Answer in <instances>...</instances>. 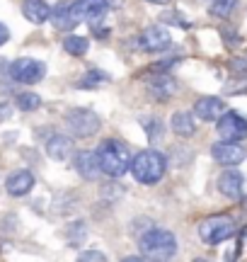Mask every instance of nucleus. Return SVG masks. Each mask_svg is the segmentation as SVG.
<instances>
[{
    "mask_svg": "<svg viewBox=\"0 0 247 262\" xmlns=\"http://www.w3.org/2000/svg\"><path fill=\"white\" fill-rule=\"evenodd\" d=\"M73 139L70 136H61V134H54L51 139L46 141V156L51 160H68L73 156Z\"/></svg>",
    "mask_w": 247,
    "mask_h": 262,
    "instance_id": "15",
    "label": "nucleus"
},
{
    "mask_svg": "<svg viewBox=\"0 0 247 262\" xmlns=\"http://www.w3.org/2000/svg\"><path fill=\"white\" fill-rule=\"evenodd\" d=\"M34 187V175L29 172V170H17V172H12L5 182V189H8L10 196H24L32 192Z\"/></svg>",
    "mask_w": 247,
    "mask_h": 262,
    "instance_id": "14",
    "label": "nucleus"
},
{
    "mask_svg": "<svg viewBox=\"0 0 247 262\" xmlns=\"http://www.w3.org/2000/svg\"><path fill=\"white\" fill-rule=\"evenodd\" d=\"M211 156H213L216 163L230 168V165H240V163L245 160L247 150L240 146V141H223L220 139L218 143H213V146H211Z\"/></svg>",
    "mask_w": 247,
    "mask_h": 262,
    "instance_id": "10",
    "label": "nucleus"
},
{
    "mask_svg": "<svg viewBox=\"0 0 247 262\" xmlns=\"http://www.w3.org/2000/svg\"><path fill=\"white\" fill-rule=\"evenodd\" d=\"M51 19H54V27L61 32H70L78 25V19L70 12V3H58L51 8Z\"/></svg>",
    "mask_w": 247,
    "mask_h": 262,
    "instance_id": "19",
    "label": "nucleus"
},
{
    "mask_svg": "<svg viewBox=\"0 0 247 262\" xmlns=\"http://www.w3.org/2000/svg\"><path fill=\"white\" fill-rule=\"evenodd\" d=\"M216 131H218V136L223 141H242L247 139V119L242 114L228 110V112H223L218 117Z\"/></svg>",
    "mask_w": 247,
    "mask_h": 262,
    "instance_id": "7",
    "label": "nucleus"
},
{
    "mask_svg": "<svg viewBox=\"0 0 247 262\" xmlns=\"http://www.w3.org/2000/svg\"><path fill=\"white\" fill-rule=\"evenodd\" d=\"M15 104H17V110H22V112H34V110H39V104H41V97L37 93H19L15 97Z\"/></svg>",
    "mask_w": 247,
    "mask_h": 262,
    "instance_id": "22",
    "label": "nucleus"
},
{
    "mask_svg": "<svg viewBox=\"0 0 247 262\" xmlns=\"http://www.w3.org/2000/svg\"><path fill=\"white\" fill-rule=\"evenodd\" d=\"M238 233V226L230 216H209L199 224V238L206 245H218Z\"/></svg>",
    "mask_w": 247,
    "mask_h": 262,
    "instance_id": "4",
    "label": "nucleus"
},
{
    "mask_svg": "<svg viewBox=\"0 0 247 262\" xmlns=\"http://www.w3.org/2000/svg\"><path fill=\"white\" fill-rule=\"evenodd\" d=\"M167 172V158L160 150H141L131 158V175L141 185H158Z\"/></svg>",
    "mask_w": 247,
    "mask_h": 262,
    "instance_id": "2",
    "label": "nucleus"
},
{
    "mask_svg": "<svg viewBox=\"0 0 247 262\" xmlns=\"http://www.w3.org/2000/svg\"><path fill=\"white\" fill-rule=\"evenodd\" d=\"M22 15L32 25H44L46 19H51V5L46 0H24L22 3Z\"/></svg>",
    "mask_w": 247,
    "mask_h": 262,
    "instance_id": "18",
    "label": "nucleus"
},
{
    "mask_svg": "<svg viewBox=\"0 0 247 262\" xmlns=\"http://www.w3.org/2000/svg\"><path fill=\"white\" fill-rule=\"evenodd\" d=\"M194 117L201 119V122H218V117L226 112V104L220 102L218 97H213V95H206V97H199L196 102H194Z\"/></svg>",
    "mask_w": 247,
    "mask_h": 262,
    "instance_id": "13",
    "label": "nucleus"
},
{
    "mask_svg": "<svg viewBox=\"0 0 247 262\" xmlns=\"http://www.w3.org/2000/svg\"><path fill=\"white\" fill-rule=\"evenodd\" d=\"M218 192L223 196L233 199V202L242 199V194H245V178H242V172L235 170L233 165L223 170L218 175Z\"/></svg>",
    "mask_w": 247,
    "mask_h": 262,
    "instance_id": "11",
    "label": "nucleus"
},
{
    "mask_svg": "<svg viewBox=\"0 0 247 262\" xmlns=\"http://www.w3.org/2000/svg\"><path fill=\"white\" fill-rule=\"evenodd\" d=\"M10 78L15 83H22V85H37L39 80H44L46 75V66L37 61V58H17L12 61L8 68Z\"/></svg>",
    "mask_w": 247,
    "mask_h": 262,
    "instance_id": "6",
    "label": "nucleus"
},
{
    "mask_svg": "<svg viewBox=\"0 0 247 262\" xmlns=\"http://www.w3.org/2000/svg\"><path fill=\"white\" fill-rule=\"evenodd\" d=\"M87 47H90V41L85 37H78V34H68L63 39V51L70 54V56H85Z\"/></svg>",
    "mask_w": 247,
    "mask_h": 262,
    "instance_id": "20",
    "label": "nucleus"
},
{
    "mask_svg": "<svg viewBox=\"0 0 247 262\" xmlns=\"http://www.w3.org/2000/svg\"><path fill=\"white\" fill-rule=\"evenodd\" d=\"M141 124H143V129H145V136L151 141H160L162 136H165V124L158 119V117H143L141 119Z\"/></svg>",
    "mask_w": 247,
    "mask_h": 262,
    "instance_id": "21",
    "label": "nucleus"
},
{
    "mask_svg": "<svg viewBox=\"0 0 247 262\" xmlns=\"http://www.w3.org/2000/svg\"><path fill=\"white\" fill-rule=\"evenodd\" d=\"M10 39V29L5 27V25H3V22H0V47H3V44H5V41H8Z\"/></svg>",
    "mask_w": 247,
    "mask_h": 262,
    "instance_id": "28",
    "label": "nucleus"
},
{
    "mask_svg": "<svg viewBox=\"0 0 247 262\" xmlns=\"http://www.w3.org/2000/svg\"><path fill=\"white\" fill-rule=\"evenodd\" d=\"M240 0H211V8L209 12L213 15V17H228L233 10L238 8Z\"/></svg>",
    "mask_w": 247,
    "mask_h": 262,
    "instance_id": "23",
    "label": "nucleus"
},
{
    "mask_svg": "<svg viewBox=\"0 0 247 262\" xmlns=\"http://www.w3.org/2000/svg\"><path fill=\"white\" fill-rule=\"evenodd\" d=\"M172 44V32L170 29H165L162 25H151V27H145L141 32V37H138V47L143 51H165V49H170Z\"/></svg>",
    "mask_w": 247,
    "mask_h": 262,
    "instance_id": "8",
    "label": "nucleus"
},
{
    "mask_svg": "<svg viewBox=\"0 0 247 262\" xmlns=\"http://www.w3.org/2000/svg\"><path fill=\"white\" fill-rule=\"evenodd\" d=\"M68 131L76 136V139H90L100 131V114L92 112V110H85V107H78V110H70L63 117Z\"/></svg>",
    "mask_w": 247,
    "mask_h": 262,
    "instance_id": "5",
    "label": "nucleus"
},
{
    "mask_svg": "<svg viewBox=\"0 0 247 262\" xmlns=\"http://www.w3.org/2000/svg\"><path fill=\"white\" fill-rule=\"evenodd\" d=\"M100 168L107 178H124L131 170V150L119 139H107L97 148Z\"/></svg>",
    "mask_w": 247,
    "mask_h": 262,
    "instance_id": "1",
    "label": "nucleus"
},
{
    "mask_svg": "<svg viewBox=\"0 0 247 262\" xmlns=\"http://www.w3.org/2000/svg\"><path fill=\"white\" fill-rule=\"evenodd\" d=\"M107 80H109V75L107 73H102V71H87V75L85 78H83V80H80V88H83V90H87V88H95L97 83H107Z\"/></svg>",
    "mask_w": 247,
    "mask_h": 262,
    "instance_id": "25",
    "label": "nucleus"
},
{
    "mask_svg": "<svg viewBox=\"0 0 247 262\" xmlns=\"http://www.w3.org/2000/svg\"><path fill=\"white\" fill-rule=\"evenodd\" d=\"M138 248H141L143 257L170 260L177 253V235L167 228H145L138 238Z\"/></svg>",
    "mask_w": 247,
    "mask_h": 262,
    "instance_id": "3",
    "label": "nucleus"
},
{
    "mask_svg": "<svg viewBox=\"0 0 247 262\" xmlns=\"http://www.w3.org/2000/svg\"><path fill=\"white\" fill-rule=\"evenodd\" d=\"M170 129L172 134H177L180 139H189L196 134V122H194V112H187V110H180V112L172 114L170 119Z\"/></svg>",
    "mask_w": 247,
    "mask_h": 262,
    "instance_id": "16",
    "label": "nucleus"
},
{
    "mask_svg": "<svg viewBox=\"0 0 247 262\" xmlns=\"http://www.w3.org/2000/svg\"><path fill=\"white\" fill-rule=\"evenodd\" d=\"M87 238V224L85 221H73L68 226V241L70 243H83Z\"/></svg>",
    "mask_w": 247,
    "mask_h": 262,
    "instance_id": "24",
    "label": "nucleus"
},
{
    "mask_svg": "<svg viewBox=\"0 0 247 262\" xmlns=\"http://www.w3.org/2000/svg\"><path fill=\"white\" fill-rule=\"evenodd\" d=\"M175 93H177V83L170 75H153L151 83H148V95L155 100H170Z\"/></svg>",
    "mask_w": 247,
    "mask_h": 262,
    "instance_id": "17",
    "label": "nucleus"
},
{
    "mask_svg": "<svg viewBox=\"0 0 247 262\" xmlns=\"http://www.w3.org/2000/svg\"><path fill=\"white\" fill-rule=\"evenodd\" d=\"M70 12L78 22L85 19L90 25H95L100 19H105V15L109 12V0H78V3H70Z\"/></svg>",
    "mask_w": 247,
    "mask_h": 262,
    "instance_id": "9",
    "label": "nucleus"
},
{
    "mask_svg": "<svg viewBox=\"0 0 247 262\" xmlns=\"http://www.w3.org/2000/svg\"><path fill=\"white\" fill-rule=\"evenodd\" d=\"M73 170L83 180H97L100 178V158H97V150H78L73 156Z\"/></svg>",
    "mask_w": 247,
    "mask_h": 262,
    "instance_id": "12",
    "label": "nucleus"
},
{
    "mask_svg": "<svg viewBox=\"0 0 247 262\" xmlns=\"http://www.w3.org/2000/svg\"><path fill=\"white\" fill-rule=\"evenodd\" d=\"M80 260H107V257L100 250H87V253L80 255Z\"/></svg>",
    "mask_w": 247,
    "mask_h": 262,
    "instance_id": "26",
    "label": "nucleus"
},
{
    "mask_svg": "<svg viewBox=\"0 0 247 262\" xmlns=\"http://www.w3.org/2000/svg\"><path fill=\"white\" fill-rule=\"evenodd\" d=\"M10 117H12V107L8 102H0V122H5Z\"/></svg>",
    "mask_w": 247,
    "mask_h": 262,
    "instance_id": "27",
    "label": "nucleus"
},
{
    "mask_svg": "<svg viewBox=\"0 0 247 262\" xmlns=\"http://www.w3.org/2000/svg\"><path fill=\"white\" fill-rule=\"evenodd\" d=\"M148 3H153V5H167L170 0H148Z\"/></svg>",
    "mask_w": 247,
    "mask_h": 262,
    "instance_id": "29",
    "label": "nucleus"
}]
</instances>
